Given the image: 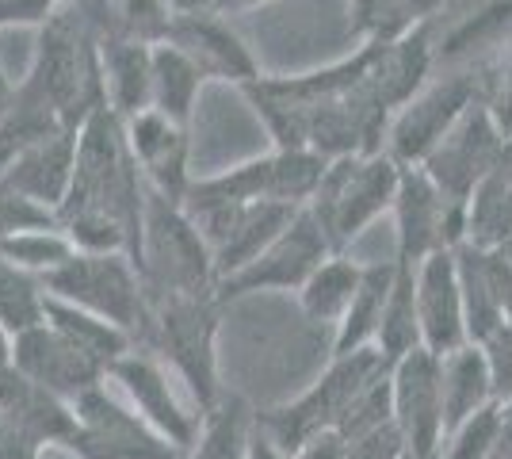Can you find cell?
<instances>
[{
    "mask_svg": "<svg viewBox=\"0 0 512 459\" xmlns=\"http://www.w3.org/2000/svg\"><path fill=\"white\" fill-rule=\"evenodd\" d=\"M27 81L50 100L69 131H81L92 111L107 104L104 69H100V35H92L88 16L62 4L39 27V46L27 69Z\"/></svg>",
    "mask_w": 512,
    "mask_h": 459,
    "instance_id": "1",
    "label": "cell"
},
{
    "mask_svg": "<svg viewBox=\"0 0 512 459\" xmlns=\"http://www.w3.org/2000/svg\"><path fill=\"white\" fill-rule=\"evenodd\" d=\"M402 188V165L390 153L371 157H337L321 176L318 196L306 203L321 234L329 238L333 253H348L371 222L394 211V199Z\"/></svg>",
    "mask_w": 512,
    "mask_h": 459,
    "instance_id": "2",
    "label": "cell"
},
{
    "mask_svg": "<svg viewBox=\"0 0 512 459\" xmlns=\"http://www.w3.org/2000/svg\"><path fill=\"white\" fill-rule=\"evenodd\" d=\"M218 318H222L218 295H165V299H153V349L169 360V368L188 387L195 410L203 417L222 406Z\"/></svg>",
    "mask_w": 512,
    "mask_h": 459,
    "instance_id": "3",
    "label": "cell"
},
{
    "mask_svg": "<svg viewBox=\"0 0 512 459\" xmlns=\"http://www.w3.org/2000/svg\"><path fill=\"white\" fill-rule=\"evenodd\" d=\"M138 272L150 287V299L165 295H218V272L207 238L192 215L157 196L146 184V222H142V257Z\"/></svg>",
    "mask_w": 512,
    "mask_h": 459,
    "instance_id": "4",
    "label": "cell"
},
{
    "mask_svg": "<svg viewBox=\"0 0 512 459\" xmlns=\"http://www.w3.org/2000/svg\"><path fill=\"white\" fill-rule=\"evenodd\" d=\"M43 287L46 295L127 329L134 341H146L153 333L150 287L127 253H77L58 272L43 276Z\"/></svg>",
    "mask_w": 512,
    "mask_h": 459,
    "instance_id": "5",
    "label": "cell"
},
{
    "mask_svg": "<svg viewBox=\"0 0 512 459\" xmlns=\"http://www.w3.org/2000/svg\"><path fill=\"white\" fill-rule=\"evenodd\" d=\"M386 368L390 364L383 360L379 349L333 356L329 368L321 372V379H314L299 398L283 402V406L268 410V414H256V421L295 456L310 437L329 433V429H341V421L348 417V410L360 398V391L375 375H383Z\"/></svg>",
    "mask_w": 512,
    "mask_h": 459,
    "instance_id": "6",
    "label": "cell"
},
{
    "mask_svg": "<svg viewBox=\"0 0 512 459\" xmlns=\"http://www.w3.org/2000/svg\"><path fill=\"white\" fill-rule=\"evenodd\" d=\"M77 440L69 444L73 459H188L176 444L161 437L127 398L111 394L107 379L85 391L77 402Z\"/></svg>",
    "mask_w": 512,
    "mask_h": 459,
    "instance_id": "7",
    "label": "cell"
},
{
    "mask_svg": "<svg viewBox=\"0 0 512 459\" xmlns=\"http://www.w3.org/2000/svg\"><path fill=\"white\" fill-rule=\"evenodd\" d=\"M478 100H486V85L474 73H448V77H432L406 108L390 119L386 131V153L402 165H425L428 153L436 150L444 138L451 134V127L467 115Z\"/></svg>",
    "mask_w": 512,
    "mask_h": 459,
    "instance_id": "8",
    "label": "cell"
},
{
    "mask_svg": "<svg viewBox=\"0 0 512 459\" xmlns=\"http://www.w3.org/2000/svg\"><path fill=\"white\" fill-rule=\"evenodd\" d=\"M390 215L398 226L394 261L413 264V268H421V261L440 253V249L467 245L470 238V207L451 203L421 165L402 169V188H398Z\"/></svg>",
    "mask_w": 512,
    "mask_h": 459,
    "instance_id": "9",
    "label": "cell"
},
{
    "mask_svg": "<svg viewBox=\"0 0 512 459\" xmlns=\"http://www.w3.org/2000/svg\"><path fill=\"white\" fill-rule=\"evenodd\" d=\"M188 215H192L199 234L211 245L214 272H218V284H222V280H230L237 272H245L295 222L299 207L272 203V199H256V203L203 207V211H188Z\"/></svg>",
    "mask_w": 512,
    "mask_h": 459,
    "instance_id": "10",
    "label": "cell"
},
{
    "mask_svg": "<svg viewBox=\"0 0 512 459\" xmlns=\"http://www.w3.org/2000/svg\"><path fill=\"white\" fill-rule=\"evenodd\" d=\"M333 257V245L321 234V226L314 222V215L302 207L295 222L279 234L260 257H256L245 272H237L230 280L218 284V303H234L256 291H295L299 295L306 280L318 272L321 264Z\"/></svg>",
    "mask_w": 512,
    "mask_h": 459,
    "instance_id": "11",
    "label": "cell"
},
{
    "mask_svg": "<svg viewBox=\"0 0 512 459\" xmlns=\"http://www.w3.org/2000/svg\"><path fill=\"white\" fill-rule=\"evenodd\" d=\"M505 153V134L497 127L493 111L486 100H478L474 108L451 127V134L428 153V161L421 165L432 184L451 199V203H467L474 192L486 184V176L497 169Z\"/></svg>",
    "mask_w": 512,
    "mask_h": 459,
    "instance_id": "12",
    "label": "cell"
},
{
    "mask_svg": "<svg viewBox=\"0 0 512 459\" xmlns=\"http://www.w3.org/2000/svg\"><path fill=\"white\" fill-rule=\"evenodd\" d=\"M394 391V425L402 429L413 459H440L448 425H444V368L440 356L421 349L406 352L390 364Z\"/></svg>",
    "mask_w": 512,
    "mask_h": 459,
    "instance_id": "13",
    "label": "cell"
},
{
    "mask_svg": "<svg viewBox=\"0 0 512 459\" xmlns=\"http://www.w3.org/2000/svg\"><path fill=\"white\" fill-rule=\"evenodd\" d=\"M107 379L123 391V398L150 421L161 437L169 440V444H176L184 456H192V448L199 444V437H203V421H207V417L180 402V394L172 387V379L157 352H150V349L127 352V356L107 372Z\"/></svg>",
    "mask_w": 512,
    "mask_h": 459,
    "instance_id": "14",
    "label": "cell"
},
{
    "mask_svg": "<svg viewBox=\"0 0 512 459\" xmlns=\"http://www.w3.org/2000/svg\"><path fill=\"white\" fill-rule=\"evenodd\" d=\"M417 322H421V345L436 356L470 345L455 249H440L417 268Z\"/></svg>",
    "mask_w": 512,
    "mask_h": 459,
    "instance_id": "15",
    "label": "cell"
},
{
    "mask_svg": "<svg viewBox=\"0 0 512 459\" xmlns=\"http://www.w3.org/2000/svg\"><path fill=\"white\" fill-rule=\"evenodd\" d=\"M169 43L176 50H184L207 81H230V85L245 88L264 77L260 62L253 58V50L245 46V39L214 8L211 12H184V16H176L169 31Z\"/></svg>",
    "mask_w": 512,
    "mask_h": 459,
    "instance_id": "16",
    "label": "cell"
},
{
    "mask_svg": "<svg viewBox=\"0 0 512 459\" xmlns=\"http://www.w3.org/2000/svg\"><path fill=\"white\" fill-rule=\"evenodd\" d=\"M123 134H127L130 157L142 169V180L157 196L184 207V196H188V188L195 180L188 173V153H192L188 127H180V123H172L169 115L150 108L142 115H134L130 123H123Z\"/></svg>",
    "mask_w": 512,
    "mask_h": 459,
    "instance_id": "17",
    "label": "cell"
},
{
    "mask_svg": "<svg viewBox=\"0 0 512 459\" xmlns=\"http://www.w3.org/2000/svg\"><path fill=\"white\" fill-rule=\"evenodd\" d=\"M12 368H20L31 383L46 387L65 402H77L85 391L100 387L107 379L104 368H96L85 352H77L54 326H35L16 337L12 345Z\"/></svg>",
    "mask_w": 512,
    "mask_h": 459,
    "instance_id": "18",
    "label": "cell"
},
{
    "mask_svg": "<svg viewBox=\"0 0 512 459\" xmlns=\"http://www.w3.org/2000/svg\"><path fill=\"white\" fill-rule=\"evenodd\" d=\"M455 264H459V284L467 303L470 341L486 345L512 318V261L497 249L459 245Z\"/></svg>",
    "mask_w": 512,
    "mask_h": 459,
    "instance_id": "19",
    "label": "cell"
},
{
    "mask_svg": "<svg viewBox=\"0 0 512 459\" xmlns=\"http://www.w3.org/2000/svg\"><path fill=\"white\" fill-rule=\"evenodd\" d=\"M436 66H463L486 50L512 46V0H470L467 8H444L432 20Z\"/></svg>",
    "mask_w": 512,
    "mask_h": 459,
    "instance_id": "20",
    "label": "cell"
},
{
    "mask_svg": "<svg viewBox=\"0 0 512 459\" xmlns=\"http://www.w3.org/2000/svg\"><path fill=\"white\" fill-rule=\"evenodd\" d=\"M0 414H4V425L35 437L43 448H65L69 452V444L77 440V429H81L73 402L50 394L39 383H31L12 364L0 372Z\"/></svg>",
    "mask_w": 512,
    "mask_h": 459,
    "instance_id": "21",
    "label": "cell"
},
{
    "mask_svg": "<svg viewBox=\"0 0 512 459\" xmlns=\"http://www.w3.org/2000/svg\"><path fill=\"white\" fill-rule=\"evenodd\" d=\"M73 169H77V131H58L43 142H35L31 150H23L0 173V180L58 215L69 188H73Z\"/></svg>",
    "mask_w": 512,
    "mask_h": 459,
    "instance_id": "22",
    "label": "cell"
},
{
    "mask_svg": "<svg viewBox=\"0 0 512 459\" xmlns=\"http://www.w3.org/2000/svg\"><path fill=\"white\" fill-rule=\"evenodd\" d=\"M104 92L119 123L153 108V46L138 39H100Z\"/></svg>",
    "mask_w": 512,
    "mask_h": 459,
    "instance_id": "23",
    "label": "cell"
},
{
    "mask_svg": "<svg viewBox=\"0 0 512 459\" xmlns=\"http://www.w3.org/2000/svg\"><path fill=\"white\" fill-rule=\"evenodd\" d=\"M440 368H444V425H448V433L501 402L486 345L470 341L463 349L440 356Z\"/></svg>",
    "mask_w": 512,
    "mask_h": 459,
    "instance_id": "24",
    "label": "cell"
},
{
    "mask_svg": "<svg viewBox=\"0 0 512 459\" xmlns=\"http://www.w3.org/2000/svg\"><path fill=\"white\" fill-rule=\"evenodd\" d=\"M46 326H54L65 341L77 352H85L96 368L111 372L127 352L138 349V341L130 337L127 329H119L115 322H107L92 310H81V306L65 303V299H54L46 295Z\"/></svg>",
    "mask_w": 512,
    "mask_h": 459,
    "instance_id": "25",
    "label": "cell"
},
{
    "mask_svg": "<svg viewBox=\"0 0 512 459\" xmlns=\"http://www.w3.org/2000/svg\"><path fill=\"white\" fill-rule=\"evenodd\" d=\"M390 287H394V257L379 264H363L360 291H356V299L348 306L344 322L333 329V356H352V352L375 349L379 329H383Z\"/></svg>",
    "mask_w": 512,
    "mask_h": 459,
    "instance_id": "26",
    "label": "cell"
},
{
    "mask_svg": "<svg viewBox=\"0 0 512 459\" xmlns=\"http://www.w3.org/2000/svg\"><path fill=\"white\" fill-rule=\"evenodd\" d=\"M360 280H363V264L352 261L348 253H333L299 291L302 314L310 322H318V326L337 329L344 322L352 299H356V291H360Z\"/></svg>",
    "mask_w": 512,
    "mask_h": 459,
    "instance_id": "27",
    "label": "cell"
},
{
    "mask_svg": "<svg viewBox=\"0 0 512 459\" xmlns=\"http://www.w3.org/2000/svg\"><path fill=\"white\" fill-rule=\"evenodd\" d=\"M203 85H207V77L184 50H176L172 43L153 46V111L188 127Z\"/></svg>",
    "mask_w": 512,
    "mask_h": 459,
    "instance_id": "28",
    "label": "cell"
},
{
    "mask_svg": "<svg viewBox=\"0 0 512 459\" xmlns=\"http://www.w3.org/2000/svg\"><path fill=\"white\" fill-rule=\"evenodd\" d=\"M375 349L383 352L386 364H398L406 352L421 349V322H417V268L394 261V287L386 299L383 329Z\"/></svg>",
    "mask_w": 512,
    "mask_h": 459,
    "instance_id": "29",
    "label": "cell"
},
{
    "mask_svg": "<svg viewBox=\"0 0 512 459\" xmlns=\"http://www.w3.org/2000/svg\"><path fill=\"white\" fill-rule=\"evenodd\" d=\"M46 322V287L39 276L23 272L0 257V326L12 337Z\"/></svg>",
    "mask_w": 512,
    "mask_h": 459,
    "instance_id": "30",
    "label": "cell"
},
{
    "mask_svg": "<svg viewBox=\"0 0 512 459\" xmlns=\"http://www.w3.org/2000/svg\"><path fill=\"white\" fill-rule=\"evenodd\" d=\"M0 257L43 280V276L58 272L62 264H69L77 257V245L69 241V234H65L62 226L58 230H20V234L0 238Z\"/></svg>",
    "mask_w": 512,
    "mask_h": 459,
    "instance_id": "31",
    "label": "cell"
},
{
    "mask_svg": "<svg viewBox=\"0 0 512 459\" xmlns=\"http://www.w3.org/2000/svg\"><path fill=\"white\" fill-rule=\"evenodd\" d=\"M253 417L256 414L245 410L241 398H222V406L203 421V437H199L188 459H245L249 456Z\"/></svg>",
    "mask_w": 512,
    "mask_h": 459,
    "instance_id": "32",
    "label": "cell"
},
{
    "mask_svg": "<svg viewBox=\"0 0 512 459\" xmlns=\"http://www.w3.org/2000/svg\"><path fill=\"white\" fill-rule=\"evenodd\" d=\"M172 12L169 0H115V27L111 35H100V39H138L146 46H161L169 43L172 31Z\"/></svg>",
    "mask_w": 512,
    "mask_h": 459,
    "instance_id": "33",
    "label": "cell"
},
{
    "mask_svg": "<svg viewBox=\"0 0 512 459\" xmlns=\"http://www.w3.org/2000/svg\"><path fill=\"white\" fill-rule=\"evenodd\" d=\"M501 437H505V414H501V402H497L490 410L463 421L459 429H451L444 437L440 459H490Z\"/></svg>",
    "mask_w": 512,
    "mask_h": 459,
    "instance_id": "34",
    "label": "cell"
},
{
    "mask_svg": "<svg viewBox=\"0 0 512 459\" xmlns=\"http://www.w3.org/2000/svg\"><path fill=\"white\" fill-rule=\"evenodd\" d=\"M390 421H394V391H390V368H386L383 375H375V379L363 387L360 398L352 402V410H348V417L341 421L337 433H344V440H360V437H367V433L390 425Z\"/></svg>",
    "mask_w": 512,
    "mask_h": 459,
    "instance_id": "35",
    "label": "cell"
},
{
    "mask_svg": "<svg viewBox=\"0 0 512 459\" xmlns=\"http://www.w3.org/2000/svg\"><path fill=\"white\" fill-rule=\"evenodd\" d=\"M348 16H352V31L363 43L398 39L402 31H409L402 20V0H348Z\"/></svg>",
    "mask_w": 512,
    "mask_h": 459,
    "instance_id": "36",
    "label": "cell"
},
{
    "mask_svg": "<svg viewBox=\"0 0 512 459\" xmlns=\"http://www.w3.org/2000/svg\"><path fill=\"white\" fill-rule=\"evenodd\" d=\"M62 222L54 211H46L43 203L20 196L16 188H8L0 180V238L20 234V230H58Z\"/></svg>",
    "mask_w": 512,
    "mask_h": 459,
    "instance_id": "37",
    "label": "cell"
},
{
    "mask_svg": "<svg viewBox=\"0 0 512 459\" xmlns=\"http://www.w3.org/2000/svg\"><path fill=\"white\" fill-rule=\"evenodd\" d=\"M348 459H409V444L402 437V429L390 421L367 437L348 440Z\"/></svg>",
    "mask_w": 512,
    "mask_h": 459,
    "instance_id": "38",
    "label": "cell"
},
{
    "mask_svg": "<svg viewBox=\"0 0 512 459\" xmlns=\"http://www.w3.org/2000/svg\"><path fill=\"white\" fill-rule=\"evenodd\" d=\"M486 104H490L493 119L505 138H512V46L501 50V62H497V77L486 85Z\"/></svg>",
    "mask_w": 512,
    "mask_h": 459,
    "instance_id": "39",
    "label": "cell"
},
{
    "mask_svg": "<svg viewBox=\"0 0 512 459\" xmlns=\"http://www.w3.org/2000/svg\"><path fill=\"white\" fill-rule=\"evenodd\" d=\"M69 0H0V31L4 27H43Z\"/></svg>",
    "mask_w": 512,
    "mask_h": 459,
    "instance_id": "40",
    "label": "cell"
},
{
    "mask_svg": "<svg viewBox=\"0 0 512 459\" xmlns=\"http://www.w3.org/2000/svg\"><path fill=\"white\" fill-rule=\"evenodd\" d=\"M291 459H348V440H344V433L329 429V433L306 440Z\"/></svg>",
    "mask_w": 512,
    "mask_h": 459,
    "instance_id": "41",
    "label": "cell"
},
{
    "mask_svg": "<svg viewBox=\"0 0 512 459\" xmlns=\"http://www.w3.org/2000/svg\"><path fill=\"white\" fill-rule=\"evenodd\" d=\"M46 448L35 437H27L20 429L4 425V437H0V459H43Z\"/></svg>",
    "mask_w": 512,
    "mask_h": 459,
    "instance_id": "42",
    "label": "cell"
},
{
    "mask_svg": "<svg viewBox=\"0 0 512 459\" xmlns=\"http://www.w3.org/2000/svg\"><path fill=\"white\" fill-rule=\"evenodd\" d=\"M245 459H291V452L253 417V429H249V456Z\"/></svg>",
    "mask_w": 512,
    "mask_h": 459,
    "instance_id": "43",
    "label": "cell"
},
{
    "mask_svg": "<svg viewBox=\"0 0 512 459\" xmlns=\"http://www.w3.org/2000/svg\"><path fill=\"white\" fill-rule=\"evenodd\" d=\"M444 8H448V0H402V20H406V27L432 23Z\"/></svg>",
    "mask_w": 512,
    "mask_h": 459,
    "instance_id": "44",
    "label": "cell"
},
{
    "mask_svg": "<svg viewBox=\"0 0 512 459\" xmlns=\"http://www.w3.org/2000/svg\"><path fill=\"white\" fill-rule=\"evenodd\" d=\"M169 4L176 16H184V12H211L214 8V0H169Z\"/></svg>",
    "mask_w": 512,
    "mask_h": 459,
    "instance_id": "45",
    "label": "cell"
},
{
    "mask_svg": "<svg viewBox=\"0 0 512 459\" xmlns=\"http://www.w3.org/2000/svg\"><path fill=\"white\" fill-rule=\"evenodd\" d=\"M256 4H268V0H214V12H245V8H256Z\"/></svg>",
    "mask_w": 512,
    "mask_h": 459,
    "instance_id": "46",
    "label": "cell"
},
{
    "mask_svg": "<svg viewBox=\"0 0 512 459\" xmlns=\"http://www.w3.org/2000/svg\"><path fill=\"white\" fill-rule=\"evenodd\" d=\"M12 345H16V337H12L8 329L0 326V372H4L8 364H12Z\"/></svg>",
    "mask_w": 512,
    "mask_h": 459,
    "instance_id": "47",
    "label": "cell"
},
{
    "mask_svg": "<svg viewBox=\"0 0 512 459\" xmlns=\"http://www.w3.org/2000/svg\"><path fill=\"white\" fill-rule=\"evenodd\" d=\"M501 414H505V425H509V433H512V394L501 398Z\"/></svg>",
    "mask_w": 512,
    "mask_h": 459,
    "instance_id": "48",
    "label": "cell"
},
{
    "mask_svg": "<svg viewBox=\"0 0 512 459\" xmlns=\"http://www.w3.org/2000/svg\"><path fill=\"white\" fill-rule=\"evenodd\" d=\"M0 437H4V414H0Z\"/></svg>",
    "mask_w": 512,
    "mask_h": 459,
    "instance_id": "49",
    "label": "cell"
},
{
    "mask_svg": "<svg viewBox=\"0 0 512 459\" xmlns=\"http://www.w3.org/2000/svg\"><path fill=\"white\" fill-rule=\"evenodd\" d=\"M409 459H413V456H409Z\"/></svg>",
    "mask_w": 512,
    "mask_h": 459,
    "instance_id": "50",
    "label": "cell"
}]
</instances>
